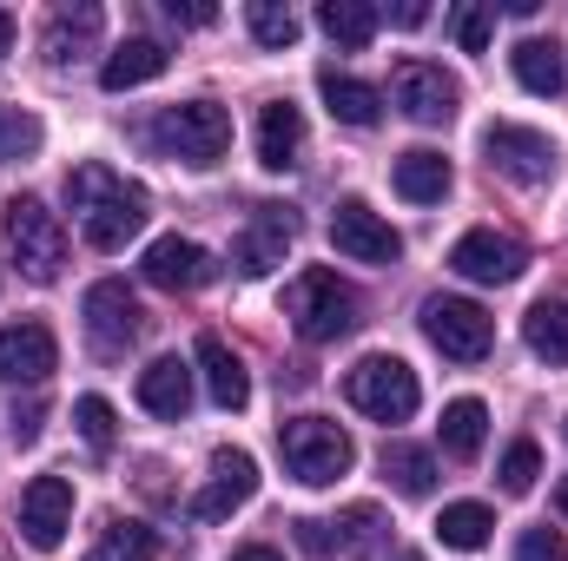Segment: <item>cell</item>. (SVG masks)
I'll use <instances>...</instances> for the list:
<instances>
[{"label":"cell","instance_id":"cell-1","mask_svg":"<svg viewBox=\"0 0 568 561\" xmlns=\"http://www.w3.org/2000/svg\"><path fill=\"white\" fill-rule=\"evenodd\" d=\"M67 205H73V218H80L93 252H120L126 238H140L145 225V192L133 178H120L113 165H100V159L67 172Z\"/></svg>","mask_w":568,"mask_h":561},{"label":"cell","instance_id":"cell-2","mask_svg":"<svg viewBox=\"0 0 568 561\" xmlns=\"http://www.w3.org/2000/svg\"><path fill=\"white\" fill-rule=\"evenodd\" d=\"M284 317L297 324L304 344H337V337L357 330V290L337 272L311 265V272H297V278L284 284Z\"/></svg>","mask_w":568,"mask_h":561},{"label":"cell","instance_id":"cell-3","mask_svg":"<svg viewBox=\"0 0 568 561\" xmlns=\"http://www.w3.org/2000/svg\"><path fill=\"white\" fill-rule=\"evenodd\" d=\"M145 140L205 172V165H219L225 145H232V113H225L219 100H185V106H165V113L145 126Z\"/></svg>","mask_w":568,"mask_h":561},{"label":"cell","instance_id":"cell-4","mask_svg":"<svg viewBox=\"0 0 568 561\" xmlns=\"http://www.w3.org/2000/svg\"><path fill=\"white\" fill-rule=\"evenodd\" d=\"M278 456H284V469H291L297 482H311V489L337 482V476L357 462L351 436H344L337 422H324V417H291V422H278Z\"/></svg>","mask_w":568,"mask_h":561},{"label":"cell","instance_id":"cell-5","mask_svg":"<svg viewBox=\"0 0 568 561\" xmlns=\"http://www.w3.org/2000/svg\"><path fill=\"white\" fill-rule=\"evenodd\" d=\"M7 252H13L20 278L53 284L60 265H67V225H60V212H47L40 198H13L7 205Z\"/></svg>","mask_w":568,"mask_h":561},{"label":"cell","instance_id":"cell-6","mask_svg":"<svg viewBox=\"0 0 568 561\" xmlns=\"http://www.w3.org/2000/svg\"><path fill=\"white\" fill-rule=\"evenodd\" d=\"M344 397H351L364 417H377V422H410L417 417V404H424L417 370H410L404 357H364V364L344 377Z\"/></svg>","mask_w":568,"mask_h":561},{"label":"cell","instance_id":"cell-7","mask_svg":"<svg viewBox=\"0 0 568 561\" xmlns=\"http://www.w3.org/2000/svg\"><path fill=\"white\" fill-rule=\"evenodd\" d=\"M483 152H489V172H503L509 185H549L556 178V140L536 133V126H516V120H496L483 133Z\"/></svg>","mask_w":568,"mask_h":561},{"label":"cell","instance_id":"cell-8","mask_svg":"<svg viewBox=\"0 0 568 561\" xmlns=\"http://www.w3.org/2000/svg\"><path fill=\"white\" fill-rule=\"evenodd\" d=\"M424 337L443 350V357L476 364V357H489L496 324H489V310H483V304H469V297H429V304H424Z\"/></svg>","mask_w":568,"mask_h":561},{"label":"cell","instance_id":"cell-9","mask_svg":"<svg viewBox=\"0 0 568 561\" xmlns=\"http://www.w3.org/2000/svg\"><path fill=\"white\" fill-rule=\"evenodd\" d=\"M331 245H337L344 258H357V265H397V258H404L397 225H390L384 212H371L364 198H344V205L331 212Z\"/></svg>","mask_w":568,"mask_h":561},{"label":"cell","instance_id":"cell-10","mask_svg":"<svg viewBox=\"0 0 568 561\" xmlns=\"http://www.w3.org/2000/svg\"><path fill=\"white\" fill-rule=\"evenodd\" d=\"M523 265H529L523 238L489 232V225H476V232H463V238L449 245V272L469 278V284H516L523 278Z\"/></svg>","mask_w":568,"mask_h":561},{"label":"cell","instance_id":"cell-11","mask_svg":"<svg viewBox=\"0 0 568 561\" xmlns=\"http://www.w3.org/2000/svg\"><path fill=\"white\" fill-rule=\"evenodd\" d=\"M390 100H397L417 126H443V120H456L463 86H456L443 67H429V60H397V73H390Z\"/></svg>","mask_w":568,"mask_h":561},{"label":"cell","instance_id":"cell-12","mask_svg":"<svg viewBox=\"0 0 568 561\" xmlns=\"http://www.w3.org/2000/svg\"><path fill=\"white\" fill-rule=\"evenodd\" d=\"M258 496V462L245 449H212V482L192 496V516L199 522H225L232 509H245Z\"/></svg>","mask_w":568,"mask_h":561},{"label":"cell","instance_id":"cell-13","mask_svg":"<svg viewBox=\"0 0 568 561\" xmlns=\"http://www.w3.org/2000/svg\"><path fill=\"white\" fill-rule=\"evenodd\" d=\"M20 529L33 549H60L73 529V482L67 476H33L20 489Z\"/></svg>","mask_w":568,"mask_h":561},{"label":"cell","instance_id":"cell-14","mask_svg":"<svg viewBox=\"0 0 568 561\" xmlns=\"http://www.w3.org/2000/svg\"><path fill=\"white\" fill-rule=\"evenodd\" d=\"M297 542H304L311 555H377V549H384V509L357 502V509H344L337 522H297Z\"/></svg>","mask_w":568,"mask_h":561},{"label":"cell","instance_id":"cell-15","mask_svg":"<svg viewBox=\"0 0 568 561\" xmlns=\"http://www.w3.org/2000/svg\"><path fill=\"white\" fill-rule=\"evenodd\" d=\"M87 330H93L100 350H126V344L145 330L140 297H133L120 278H100L93 290H87Z\"/></svg>","mask_w":568,"mask_h":561},{"label":"cell","instance_id":"cell-16","mask_svg":"<svg viewBox=\"0 0 568 561\" xmlns=\"http://www.w3.org/2000/svg\"><path fill=\"white\" fill-rule=\"evenodd\" d=\"M53 364H60V344H53L47 324L27 317V324H7L0 330V384H47Z\"/></svg>","mask_w":568,"mask_h":561},{"label":"cell","instance_id":"cell-17","mask_svg":"<svg viewBox=\"0 0 568 561\" xmlns=\"http://www.w3.org/2000/svg\"><path fill=\"white\" fill-rule=\"evenodd\" d=\"M297 238V218L284 212V205H258L252 212V225H245V238L232 245V265L245 272V278H265L272 265H284V245Z\"/></svg>","mask_w":568,"mask_h":561},{"label":"cell","instance_id":"cell-18","mask_svg":"<svg viewBox=\"0 0 568 561\" xmlns=\"http://www.w3.org/2000/svg\"><path fill=\"white\" fill-rule=\"evenodd\" d=\"M145 284H159V290H199V284H212V252L205 245H192V238H152L145 245Z\"/></svg>","mask_w":568,"mask_h":561},{"label":"cell","instance_id":"cell-19","mask_svg":"<svg viewBox=\"0 0 568 561\" xmlns=\"http://www.w3.org/2000/svg\"><path fill=\"white\" fill-rule=\"evenodd\" d=\"M304 152V113L291 100H265L258 106V165L265 172H291Z\"/></svg>","mask_w":568,"mask_h":561},{"label":"cell","instance_id":"cell-20","mask_svg":"<svg viewBox=\"0 0 568 561\" xmlns=\"http://www.w3.org/2000/svg\"><path fill=\"white\" fill-rule=\"evenodd\" d=\"M199 370H205V390H212L219 410H245L252 404V377H245V364H239V350L225 337H199Z\"/></svg>","mask_w":568,"mask_h":561},{"label":"cell","instance_id":"cell-21","mask_svg":"<svg viewBox=\"0 0 568 561\" xmlns=\"http://www.w3.org/2000/svg\"><path fill=\"white\" fill-rule=\"evenodd\" d=\"M100 27H106V20H100V7H93V0L60 7V13L47 20V33H40V53H47L53 67H67V60H80V53L100 40Z\"/></svg>","mask_w":568,"mask_h":561},{"label":"cell","instance_id":"cell-22","mask_svg":"<svg viewBox=\"0 0 568 561\" xmlns=\"http://www.w3.org/2000/svg\"><path fill=\"white\" fill-rule=\"evenodd\" d=\"M140 404L152 410V417L179 422L185 410H192V370L179 364V357H152L140 370Z\"/></svg>","mask_w":568,"mask_h":561},{"label":"cell","instance_id":"cell-23","mask_svg":"<svg viewBox=\"0 0 568 561\" xmlns=\"http://www.w3.org/2000/svg\"><path fill=\"white\" fill-rule=\"evenodd\" d=\"M317 93H324L331 120H344V126H377L384 120V93L364 86V80H351V73H337V67L317 73Z\"/></svg>","mask_w":568,"mask_h":561},{"label":"cell","instance_id":"cell-24","mask_svg":"<svg viewBox=\"0 0 568 561\" xmlns=\"http://www.w3.org/2000/svg\"><path fill=\"white\" fill-rule=\"evenodd\" d=\"M159 73H165V47H159V40H145V33H133V40H120V47L106 53L100 86H106V93H126V86L159 80Z\"/></svg>","mask_w":568,"mask_h":561},{"label":"cell","instance_id":"cell-25","mask_svg":"<svg viewBox=\"0 0 568 561\" xmlns=\"http://www.w3.org/2000/svg\"><path fill=\"white\" fill-rule=\"evenodd\" d=\"M390 185H397L410 205H436V198L449 192V159H443V152H429V145H417V152H404V159H397Z\"/></svg>","mask_w":568,"mask_h":561},{"label":"cell","instance_id":"cell-26","mask_svg":"<svg viewBox=\"0 0 568 561\" xmlns=\"http://www.w3.org/2000/svg\"><path fill=\"white\" fill-rule=\"evenodd\" d=\"M509 67H516V80H523L529 93H542V100H556V93H562V80H568L562 47H556V40H516Z\"/></svg>","mask_w":568,"mask_h":561},{"label":"cell","instance_id":"cell-27","mask_svg":"<svg viewBox=\"0 0 568 561\" xmlns=\"http://www.w3.org/2000/svg\"><path fill=\"white\" fill-rule=\"evenodd\" d=\"M523 344H529L536 357H549V364H568V297H542V304H529V317H523Z\"/></svg>","mask_w":568,"mask_h":561},{"label":"cell","instance_id":"cell-28","mask_svg":"<svg viewBox=\"0 0 568 561\" xmlns=\"http://www.w3.org/2000/svg\"><path fill=\"white\" fill-rule=\"evenodd\" d=\"M317 27H324L337 47H371L377 7H371V0H324V7H317Z\"/></svg>","mask_w":568,"mask_h":561},{"label":"cell","instance_id":"cell-29","mask_svg":"<svg viewBox=\"0 0 568 561\" xmlns=\"http://www.w3.org/2000/svg\"><path fill=\"white\" fill-rule=\"evenodd\" d=\"M483 436H489V410H483L476 397H456V404L443 410V449H449L456 462H469V456L483 449Z\"/></svg>","mask_w":568,"mask_h":561},{"label":"cell","instance_id":"cell-30","mask_svg":"<svg viewBox=\"0 0 568 561\" xmlns=\"http://www.w3.org/2000/svg\"><path fill=\"white\" fill-rule=\"evenodd\" d=\"M384 476L397 496H429L436 489V456L410 449V442H384Z\"/></svg>","mask_w":568,"mask_h":561},{"label":"cell","instance_id":"cell-31","mask_svg":"<svg viewBox=\"0 0 568 561\" xmlns=\"http://www.w3.org/2000/svg\"><path fill=\"white\" fill-rule=\"evenodd\" d=\"M489 529H496V516L483 509V502H449L443 509V522H436V536H443V549H483L489 542Z\"/></svg>","mask_w":568,"mask_h":561},{"label":"cell","instance_id":"cell-32","mask_svg":"<svg viewBox=\"0 0 568 561\" xmlns=\"http://www.w3.org/2000/svg\"><path fill=\"white\" fill-rule=\"evenodd\" d=\"M152 555H159L152 529H140V522H106L87 561H152Z\"/></svg>","mask_w":568,"mask_h":561},{"label":"cell","instance_id":"cell-33","mask_svg":"<svg viewBox=\"0 0 568 561\" xmlns=\"http://www.w3.org/2000/svg\"><path fill=\"white\" fill-rule=\"evenodd\" d=\"M245 20H252L258 47H297V13L278 7V0H252V7H245Z\"/></svg>","mask_w":568,"mask_h":561},{"label":"cell","instance_id":"cell-34","mask_svg":"<svg viewBox=\"0 0 568 561\" xmlns=\"http://www.w3.org/2000/svg\"><path fill=\"white\" fill-rule=\"evenodd\" d=\"M496 476H503V489H509V496H529V489H536V476H542V449H536V442H509V456H503V469H496Z\"/></svg>","mask_w":568,"mask_h":561},{"label":"cell","instance_id":"cell-35","mask_svg":"<svg viewBox=\"0 0 568 561\" xmlns=\"http://www.w3.org/2000/svg\"><path fill=\"white\" fill-rule=\"evenodd\" d=\"M73 422H80V436H87L93 449H113V404H106V397H80V404H73Z\"/></svg>","mask_w":568,"mask_h":561},{"label":"cell","instance_id":"cell-36","mask_svg":"<svg viewBox=\"0 0 568 561\" xmlns=\"http://www.w3.org/2000/svg\"><path fill=\"white\" fill-rule=\"evenodd\" d=\"M516 561H568L562 529H523V542H516Z\"/></svg>","mask_w":568,"mask_h":561},{"label":"cell","instance_id":"cell-37","mask_svg":"<svg viewBox=\"0 0 568 561\" xmlns=\"http://www.w3.org/2000/svg\"><path fill=\"white\" fill-rule=\"evenodd\" d=\"M456 47L463 53H483L489 47V7H463L456 13Z\"/></svg>","mask_w":568,"mask_h":561},{"label":"cell","instance_id":"cell-38","mask_svg":"<svg viewBox=\"0 0 568 561\" xmlns=\"http://www.w3.org/2000/svg\"><path fill=\"white\" fill-rule=\"evenodd\" d=\"M172 20H185V27H212L219 7H205V0H185V7H179V0H172Z\"/></svg>","mask_w":568,"mask_h":561},{"label":"cell","instance_id":"cell-39","mask_svg":"<svg viewBox=\"0 0 568 561\" xmlns=\"http://www.w3.org/2000/svg\"><path fill=\"white\" fill-rule=\"evenodd\" d=\"M390 20H397V27H424L429 7H424V0H397V7H390Z\"/></svg>","mask_w":568,"mask_h":561},{"label":"cell","instance_id":"cell-40","mask_svg":"<svg viewBox=\"0 0 568 561\" xmlns=\"http://www.w3.org/2000/svg\"><path fill=\"white\" fill-rule=\"evenodd\" d=\"M232 561H284V555H278V549H265V542H252V549H239Z\"/></svg>","mask_w":568,"mask_h":561},{"label":"cell","instance_id":"cell-41","mask_svg":"<svg viewBox=\"0 0 568 561\" xmlns=\"http://www.w3.org/2000/svg\"><path fill=\"white\" fill-rule=\"evenodd\" d=\"M13 47V13H0V53Z\"/></svg>","mask_w":568,"mask_h":561},{"label":"cell","instance_id":"cell-42","mask_svg":"<svg viewBox=\"0 0 568 561\" xmlns=\"http://www.w3.org/2000/svg\"><path fill=\"white\" fill-rule=\"evenodd\" d=\"M556 509H562V516H568V476H562V489H556Z\"/></svg>","mask_w":568,"mask_h":561},{"label":"cell","instance_id":"cell-43","mask_svg":"<svg viewBox=\"0 0 568 561\" xmlns=\"http://www.w3.org/2000/svg\"><path fill=\"white\" fill-rule=\"evenodd\" d=\"M397 561H424V555H417V549H410V555H397Z\"/></svg>","mask_w":568,"mask_h":561},{"label":"cell","instance_id":"cell-44","mask_svg":"<svg viewBox=\"0 0 568 561\" xmlns=\"http://www.w3.org/2000/svg\"><path fill=\"white\" fill-rule=\"evenodd\" d=\"M562 436H568V429H562Z\"/></svg>","mask_w":568,"mask_h":561}]
</instances>
